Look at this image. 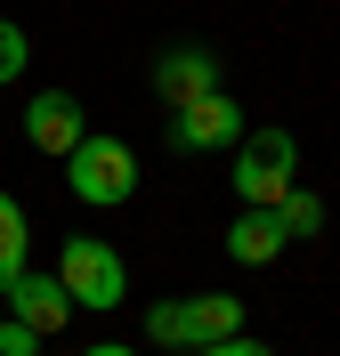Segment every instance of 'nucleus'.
Wrapping results in <instances>:
<instances>
[{
    "label": "nucleus",
    "instance_id": "nucleus-1",
    "mask_svg": "<svg viewBox=\"0 0 340 356\" xmlns=\"http://www.w3.org/2000/svg\"><path fill=\"white\" fill-rule=\"evenodd\" d=\"M300 186V138L292 130H243L235 146V202L243 211H275Z\"/></svg>",
    "mask_w": 340,
    "mask_h": 356
},
{
    "label": "nucleus",
    "instance_id": "nucleus-2",
    "mask_svg": "<svg viewBox=\"0 0 340 356\" xmlns=\"http://www.w3.org/2000/svg\"><path fill=\"white\" fill-rule=\"evenodd\" d=\"M57 284H65L73 308H122V291H130V267H122V251L97 243V235H65V251H57V267H49Z\"/></svg>",
    "mask_w": 340,
    "mask_h": 356
},
{
    "label": "nucleus",
    "instance_id": "nucleus-3",
    "mask_svg": "<svg viewBox=\"0 0 340 356\" xmlns=\"http://www.w3.org/2000/svg\"><path fill=\"white\" fill-rule=\"evenodd\" d=\"M65 186H73V202L113 211V202L138 195V154L122 146V138H81V146L65 154Z\"/></svg>",
    "mask_w": 340,
    "mask_h": 356
},
{
    "label": "nucleus",
    "instance_id": "nucleus-4",
    "mask_svg": "<svg viewBox=\"0 0 340 356\" xmlns=\"http://www.w3.org/2000/svg\"><path fill=\"white\" fill-rule=\"evenodd\" d=\"M170 146H179V154H235V146H243V106H235L227 89L179 106L170 113Z\"/></svg>",
    "mask_w": 340,
    "mask_h": 356
},
{
    "label": "nucleus",
    "instance_id": "nucleus-5",
    "mask_svg": "<svg viewBox=\"0 0 340 356\" xmlns=\"http://www.w3.org/2000/svg\"><path fill=\"white\" fill-rule=\"evenodd\" d=\"M24 138H33L41 154L65 162L73 146L90 138V122H81V97H73V89H33V97H24Z\"/></svg>",
    "mask_w": 340,
    "mask_h": 356
},
{
    "label": "nucleus",
    "instance_id": "nucleus-6",
    "mask_svg": "<svg viewBox=\"0 0 340 356\" xmlns=\"http://www.w3.org/2000/svg\"><path fill=\"white\" fill-rule=\"evenodd\" d=\"M154 89H162V106H170V113L195 106V97H211V89H219V57H211V49H195V41L162 49V57H154Z\"/></svg>",
    "mask_w": 340,
    "mask_h": 356
},
{
    "label": "nucleus",
    "instance_id": "nucleus-7",
    "mask_svg": "<svg viewBox=\"0 0 340 356\" xmlns=\"http://www.w3.org/2000/svg\"><path fill=\"white\" fill-rule=\"evenodd\" d=\"M8 316H17V324H33V332H65L73 300H65V284H57V275H33V267H24L17 284H8Z\"/></svg>",
    "mask_w": 340,
    "mask_h": 356
},
{
    "label": "nucleus",
    "instance_id": "nucleus-8",
    "mask_svg": "<svg viewBox=\"0 0 340 356\" xmlns=\"http://www.w3.org/2000/svg\"><path fill=\"white\" fill-rule=\"evenodd\" d=\"M186 308V348H219V340H243V300L235 291H195Z\"/></svg>",
    "mask_w": 340,
    "mask_h": 356
},
{
    "label": "nucleus",
    "instance_id": "nucleus-9",
    "mask_svg": "<svg viewBox=\"0 0 340 356\" xmlns=\"http://www.w3.org/2000/svg\"><path fill=\"white\" fill-rule=\"evenodd\" d=\"M284 243H292V235H284V219H275V211H243V219L227 227V251H235L243 267H268V259H284Z\"/></svg>",
    "mask_w": 340,
    "mask_h": 356
},
{
    "label": "nucleus",
    "instance_id": "nucleus-10",
    "mask_svg": "<svg viewBox=\"0 0 340 356\" xmlns=\"http://www.w3.org/2000/svg\"><path fill=\"white\" fill-rule=\"evenodd\" d=\"M24 267H33V219H24V202L0 186V300H8V284H17Z\"/></svg>",
    "mask_w": 340,
    "mask_h": 356
},
{
    "label": "nucleus",
    "instance_id": "nucleus-11",
    "mask_svg": "<svg viewBox=\"0 0 340 356\" xmlns=\"http://www.w3.org/2000/svg\"><path fill=\"white\" fill-rule=\"evenodd\" d=\"M275 219H284V235H324V195H308V186H292V195L275 202Z\"/></svg>",
    "mask_w": 340,
    "mask_h": 356
},
{
    "label": "nucleus",
    "instance_id": "nucleus-12",
    "mask_svg": "<svg viewBox=\"0 0 340 356\" xmlns=\"http://www.w3.org/2000/svg\"><path fill=\"white\" fill-rule=\"evenodd\" d=\"M146 340H154V348H186V308L179 300H154V308H146Z\"/></svg>",
    "mask_w": 340,
    "mask_h": 356
},
{
    "label": "nucleus",
    "instance_id": "nucleus-13",
    "mask_svg": "<svg viewBox=\"0 0 340 356\" xmlns=\"http://www.w3.org/2000/svg\"><path fill=\"white\" fill-rule=\"evenodd\" d=\"M24 65H33V41H24V24L0 17V81H17Z\"/></svg>",
    "mask_w": 340,
    "mask_h": 356
},
{
    "label": "nucleus",
    "instance_id": "nucleus-14",
    "mask_svg": "<svg viewBox=\"0 0 340 356\" xmlns=\"http://www.w3.org/2000/svg\"><path fill=\"white\" fill-rule=\"evenodd\" d=\"M0 356H41V332H33V324H17V316H8V324H0Z\"/></svg>",
    "mask_w": 340,
    "mask_h": 356
},
{
    "label": "nucleus",
    "instance_id": "nucleus-15",
    "mask_svg": "<svg viewBox=\"0 0 340 356\" xmlns=\"http://www.w3.org/2000/svg\"><path fill=\"white\" fill-rule=\"evenodd\" d=\"M195 356H275V348H259V340H219V348H195Z\"/></svg>",
    "mask_w": 340,
    "mask_h": 356
},
{
    "label": "nucleus",
    "instance_id": "nucleus-16",
    "mask_svg": "<svg viewBox=\"0 0 340 356\" xmlns=\"http://www.w3.org/2000/svg\"><path fill=\"white\" fill-rule=\"evenodd\" d=\"M81 356H138V348H113V340H97V348H81Z\"/></svg>",
    "mask_w": 340,
    "mask_h": 356
},
{
    "label": "nucleus",
    "instance_id": "nucleus-17",
    "mask_svg": "<svg viewBox=\"0 0 340 356\" xmlns=\"http://www.w3.org/2000/svg\"><path fill=\"white\" fill-rule=\"evenodd\" d=\"M0 324H8V316H0Z\"/></svg>",
    "mask_w": 340,
    "mask_h": 356
}]
</instances>
